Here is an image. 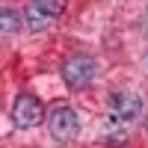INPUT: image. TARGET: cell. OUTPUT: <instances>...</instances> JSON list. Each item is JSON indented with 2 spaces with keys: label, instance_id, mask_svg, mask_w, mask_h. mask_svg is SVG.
Returning <instances> with one entry per match:
<instances>
[{
  "label": "cell",
  "instance_id": "obj_1",
  "mask_svg": "<svg viewBox=\"0 0 148 148\" xmlns=\"http://www.w3.org/2000/svg\"><path fill=\"white\" fill-rule=\"evenodd\" d=\"M95 74H98V59H92V56H71L62 65V80L71 86V89L89 86L95 80Z\"/></svg>",
  "mask_w": 148,
  "mask_h": 148
},
{
  "label": "cell",
  "instance_id": "obj_5",
  "mask_svg": "<svg viewBox=\"0 0 148 148\" xmlns=\"http://www.w3.org/2000/svg\"><path fill=\"white\" fill-rule=\"evenodd\" d=\"M30 6H36L39 12H45L47 18H59L68 6V0H30Z\"/></svg>",
  "mask_w": 148,
  "mask_h": 148
},
{
  "label": "cell",
  "instance_id": "obj_2",
  "mask_svg": "<svg viewBox=\"0 0 148 148\" xmlns=\"http://www.w3.org/2000/svg\"><path fill=\"white\" fill-rule=\"evenodd\" d=\"M47 127H51V136H53V139L71 142V139L80 133V116L74 113L71 107H59V110H53V113H51Z\"/></svg>",
  "mask_w": 148,
  "mask_h": 148
},
{
  "label": "cell",
  "instance_id": "obj_4",
  "mask_svg": "<svg viewBox=\"0 0 148 148\" xmlns=\"http://www.w3.org/2000/svg\"><path fill=\"white\" fill-rule=\"evenodd\" d=\"M110 110H113L116 119L133 121V119H139V113H142V101L136 95H130V92H113V95H110Z\"/></svg>",
  "mask_w": 148,
  "mask_h": 148
},
{
  "label": "cell",
  "instance_id": "obj_6",
  "mask_svg": "<svg viewBox=\"0 0 148 148\" xmlns=\"http://www.w3.org/2000/svg\"><path fill=\"white\" fill-rule=\"evenodd\" d=\"M0 30H3V33H18V30H24V18L18 15L15 9H3V12H0Z\"/></svg>",
  "mask_w": 148,
  "mask_h": 148
},
{
  "label": "cell",
  "instance_id": "obj_7",
  "mask_svg": "<svg viewBox=\"0 0 148 148\" xmlns=\"http://www.w3.org/2000/svg\"><path fill=\"white\" fill-rule=\"evenodd\" d=\"M27 21H30V27H33V30H45L51 18H47L45 12H39L36 6H30V9H27Z\"/></svg>",
  "mask_w": 148,
  "mask_h": 148
},
{
  "label": "cell",
  "instance_id": "obj_3",
  "mask_svg": "<svg viewBox=\"0 0 148 148\" xmlns=\"http://www.w3.org/2000/svg\"><path fill=\"white\" fill-rule=\"evenodd\" d=\"M12 119H15L18 127H36V125H42L45 110H42V104L36 101L33 95H21L18 101L12 104Z\"/></svg>",
  "mask_w": 148,
  "mask_h": 148
}]
</instances>
